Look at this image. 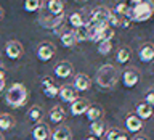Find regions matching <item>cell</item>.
I'll list each match as a JSON object with an SVG mask.
<instances>
[{
	"label": "cell",
	"mask_w": 154,
	"mask_h": 140,
	"mask_svg": "<svg viewBox=\"0 0 154 140\" xmlns=\"http://www.w3.org/2000/svg\"><path fill=\"white\" fill-rule=\"evenodd\" d=\"M122 134L124 132L120 129H111L109 132H108V135H106V138H108V140H117Z\"/></svg>",
	"instance_id": "cell-31"
},
{
	"label": "cell",
	"mask_w": 154,
	"mask_h": 140,
	"mask_svg": "<svg viewBox=\"0 0 154 140\" xmlns=\"http://www.w3.org/2000/svg\"><path fill=\"white\" fill-rule=\"evenodd\" d=\"M117 140H128V137H127V135H125V134H122V135H120V137H119Z\"/></svg>",
	"instance_id": "cell-35"
},
{
	"label": "cell",
	"mask_w": 154,
	"mask_h": 140,
	"mask_svg": "<svg viewBox=\"0 0 154 140\" xmlns=\"http://www.w3.org/2000/svg\"><path fill=\"white\" fill-rule=\"evenodd\" d=\"M154 14V2L152 0H141L137 5H128V13L127 16L130 21L135 23H144L148 19H151V16Z\"/></svg>",
	"instance_id": "cell-1"
},
{
	"label": "cell",
	"mask_w": 154,
	"mask_h": 140,
	"mask_svg": "<svg viewBox=\"0 0 154 140\" xmlns=\"http://www.w3.org/2000/svg\"><path fill=\"white\" fill-rule=\"evenodd\" d=\"M85 114H87V119H88L90 122H93V121H98L101 118L103 111H101L98 106H88V110L85 111Z\"/></svg>",
	"instance_id": "cell-24"
},
{
	"label": "cell",
	"mask_w": 154,
	"mask_h": 140,
	"mask_svg": "<svg viewBox=\"0 0 154 140\" xmlns=\"http://www.w3.org/2000/svg\"><path fill=\"white\" fill-rule=\"evenodd\" d=\"M47 8L51 14L60 16L64 11V2L63 0H47Z\"/></svg>",
	"instance_id": "cell-17"
},
{
	"label": "cell",
	"mask_w": 154,
	"mask_h": 140,
	"mask_svg": "<svg viewBox=\"0 0 154 140\" xmlns=\"http://www.w3.org/2000/svg\"><path fill=\"white\" fill-rule=\"evenodd\" d=\"M116 60H117L119 65H125V63L130 60V50H128V48H125V47L119 48L117 55H116Z\"/></svg>",
	"instance_id": "cell-27"
},
{
	"label": "cell",
	"mask_w": 154,
	"mask_h": 140,
	"mask_svg": "<svg viewBox=\"0 0 154 140\" xmlns=\"http://www.w3.org/2000/svg\"><path fill=\"white\" fill-rule=\"evenodd\" d=\"M127 13H128V3H119L114 10V14H117L120 18L127 16Z\"/></svg>",
	"instance_id": "cell-30"
},
{
	"label": "cell",
	"mask_w": 154,
	"mask_h": 140,
	"mask_svg": "<svg viewBox=\"0 0 154 140\" xmlns=\"http://www.w3.org/2000/svg\"><path fill=\"white\" fill-rule=\"evenodd\" d=\"M0 79H5V71L0 68Z\"/></svg>",
	"instance_id": "cell-36"
},
{
	"label": "cell",
	"mask_w": 154,
	"mask_h": 140,
	"mask_svg": "<svg viewBox=\"0 0 154 140\" xmlns=\"http://www.w3.org/2000/svg\"><path fill=\"white\" fill-rule=\"evenodd\" d=\"M43 118V111L40 106H32L31 110H29V119L32 121V122H40V119Z\"/></svg>",
	"instance_id": "cell-26"
},
{
	"label": "cell",
	"mask_w": 154,
	"mask_h": 140,
	"mask_svg": "<svg viewBox=\"0 0 154 140\" xmlns=\"http://www.w3.org/2000/svg\"><path fill=\"white\" fill-rule=\"evenodd\" d=\"M74 89L79 90V92H85L90 89V79L88 76L84 74V72H80V74H77L74 77Z\"/></svg>",
	"instance_id": "cell-15"
},
{
	"label": "cell",
	"mask_w": 154,
	"mask_h": 140,
	"mask_svg": "<svg viewBox=\"0 0 154 140\" xmlns=\"http://www.w3.org/2000/svg\"><path fill=\"white\" fill-rule=\"evenodd\" d=\"M42 90H43L47 98H55V97H58V90L60 89L51 82V77H43L42 79Z\"/></svg>",
	"instance_id": "cell-8"
},
{
	"label": "cell",
	"mask_w": 154,
	"mask_h": 140,
	"mask_svg": "<svg viewBox=\"0 0 154 140\" xmlns=\"http://www.w3.org/2000/svg\"><path fill=\"white\" fill-rule=\"evenodd\" d=\"M27 97H29L27 89H26L23 84L16 82V84H13V85L7 90L5 100H7V103H8L10 106H13V108H21V106L26 105Z\"/></svg>",
	"instance_id": "cell-2"
},
{
	"label": "cell",
	"mask_w": 154,
	"mask_h": 140,
	"mask_svg": "<svg viewBox=\"0 0 154 140\" xmlns=\"http://www.w3.org/2000/svg\"><path fill=\"white\" fill-rule=\"evenodd\" d=\"M48 137H50V129H48L47 124L38 122L32 129V138L34 140H48Z\"/></svg>",
	"instance_id": "cell-13"
},
{
	"label": "cell",
	"mask_w": 154,
	"mask_h": 140,
	"mask_svg": "<svg viewBox=\"0 0 154 140\" xmlns=\"http://www.w3.org/2000/svg\"><path fill=\"white\" fill-rule=\"evenodd\" d=\"M104 122H103V121H93V122H90V130H91V132H93V135H95V137H103V135H104Z\"/></svg>",
	"instance_id": "cell-22"
},
{
	"label": "cell",
	"mask_w": 154,
	"mask_h": 140,
	"mask_svg": "<svg viewBox=\"0 0 154 140\" xmlns=\"http://www.w3.org/2000/svg\"><path fill=\"white\" fill-rule=\"evenodd\" d=\"M152 111H154L152 106H149L146 101H141V103L137 105V113H135V114H137L138 118L143 121V119H149V118H151Z\"/></svg>",
	"instance_id": "cell-16"
},
{
	"label": "cell",
	"mask_w": 154,
	"mask_h": 140,
	"mask_svg": "<svg viewBox=\"0 0 154 140\" xmlns=\"http://www.w3.org/2000/svg\"><path fill=\"white\" fill-rule=\"evenodd\" d=\"M111 50H112V43H111V40H101V42H98V53H100V55H108Z\"/></svg>",
	"instance_id": "cell-29"
},
{
	"label": "cell",
	"mask_w": 154,
	"mask_h": 140,
	"mask_svg": "<svg viewBox=\"0 0 154 140\" xmlns=\"http://www.w3.org/2000/svg\"><path fill=\"white\" fill-rule=\"evenodd\" d=\"M0 140H3V135L2 134H0Z\"/></svg>",
	"instance_id": "cell-39"
},
{
	"label": "cell",
	"mask_w": 154,
	"mask_h": 140,
	"mask_svg": "<svg viewBox=\"0 0 154 140\" xmlns=\"http://www.w3.org/2000/svg\"><path fill=\"white\" fill-rule=\"evenodd\" d=\"M138 58L141 63H151L154 60V45L144 43V45L138 50Z\"/></svg>",
	"instance_id": "cell-9"
},
{
	"label": "cell",
	"mask_w": 154,
	"mask_h": 140,
	"mask_svg": "<svg viewBox=\"0 0 154 140\" xmlns=\"http://www.w3.org/2000/svg\"><path fill=\"white\" fill-rule=\"evenodd\" d=\"M5 53H7V56L11 58V60H18V58H21V55H23L21 43H19L18 40L7 42V45H5Z\"/></svg>",
	"instance_id": "cell-5"
},
{
	"label": "cell",
	"mask_w": 154,
	"mask_h": 140,
	"mask_svg": "<svg viewBox=\"0 0 154 140\" xmlns=\"http://www.w3.org/2000/svg\"><path fill=\"white\" fill-rule=\"evenodd\" d=\"M119 79V72L117 68H114L112 65H103L96 72V84L103 89H111Z\"/></svg>",
	"instance_id": "cell-3"
},
{
	"label": "cell",
	"mask_w": 154,
	"mask_h": 140,
	"mask_svg": "<svg viewBox=\"0 0 154 140\" xmlns=\"http://www.w3.org/2000/svg\"><path fill=\"white\" fill-rule=\"evenodd\" d=\"M51 140H71V129L66 126H60L53 130Z\"/></svg>",
	"instance_id": "cell-18"
},
{
	"label": "cell",
	"mask_w": 154,
	"mask_h": 140,
	"mask_svg": "<svg viewBox=\"0 0 154 140\" xmlns=\"http://www.w3.org/2000/svg\"><path fill=\"white\" fill-rule=\"evenodd\" d=\"M5 89V79H0V92Z\"/></svg>",
	"instance_id": "cell-33"
},
{
	"label": "cell",
	"mask_w": 154,
	"mask_h": 140,
	"mask_svg": "<svg viewBox=\"0 0 154 140\" xmlns=\"http://www.w3.org/2000/svg\"><path fill=\"white\" fill-rule=\"evenodd\" d=\"M64 119H66V113L63 108H60V106H55V108L50 111V121L53 124H60L61 121H64Z\"/></svg>",
	"instance_id": "cell-20"
},
{
	"label": "cell",
	"mask_w": 154,
	"mask_h": 140,
	"mask_svg": "<svg viewBox=\"0 0 154 140\" xmlns=\"http://www.w3.org/2000/svg\"><path fill=\"white\" fill-rule=\"evenodd\" d=\"M58 97L63 100V101H67V103H72L74 100H77V92L74 87H69V85H64L58 90Z\"/></svg>",
	"instance_id": "cell-11"
},
{
	"label": "cell",
	"mask_w": 154,
	"mask_h": 140,
	"mask_svg": "<svg viewBox=\"0 0 154 140\" xmlns=\"http://www.w3.org/2000/svg\"><path fill=\"white\" fill-rule=\"evenodd\" d=\"M53 55H55V45H53V43L42 42L40 45H38V48H37V58H38V61L47 63V61L51 60Z\"/></svg>",
	"instance_id": "cell-4"
},
{
	"label": "cell",
	"mask_w": 154,
	"mask_h": 140,
	"mask_svg": "<svg viewBox=\"0 0 154 140\" xmlns=\"http://www.w3.org/2000/svg\"><path fill=\"white\" fill-rule=\"evenodd\" d=\"M69 24L74 29L77 27H80V26H84V18H82V13H72L71 16H69Z\"/></svg>",
	"instance_id": "cell-28"
},
{
	"label": "cell",
	"mask_w": 154,
	"mask_h": 140,
	"mask_svg": "<svg viewBox=\"0 0 154 140\" xmlns=\"http://www.w3.org/2000/svg\"><path fill=\"white\" fill-rule=\"evenodd\" d=\"M133 140H148L146 137H143V135H137V137H135Z\"/></svg>",
	"instance_id": "cell-34"
},
{
	"label": "cell",
	"mask_w": 154,
	"mask_h": 140,
	"mask_svg": "<svg viewBox=\"0 0 154 140\" xmlns=\"http://www.w3.org/2000/svg\"><path fill=\"white\" fill-rule=\"evenodd\" d=\"M125 126H127L128 132H138L143 127V121L138 118L137 114H128L125 118Z\"/></svg>",
	"instance_id": "cell-14"
},
{
	"label": "cell",
	"mask_w": 154,
	"mask_h": 140,
	"mask_svg": "<svg viewBox=\"0 0 154 140\" xmlns=\"http://www.w3.org/2000/svg\"><path fill=\"white\" fill-rule=\"evenodd\" d=\"M88 101L84 100V98H77L74 100L71 103V113L74 114V116H82V114H85V111L88 110Z\"/></svg>",
	"instance_id": "cell-12"
},
{
	"label": "cell",
	"mask_w": 154,
	"mask_h": 140,
	"mask_svg": "<svg viewBox=\"0 0 154 140\" xmlns=\"http://www.w3.org/2000/svg\"><path fill=\"white\" fill-rule=\"evenodd\" d=\"M109 16H111V11L108 8H106V7H98L96 10H93V13H91V23H93V24L108 23Z\"/></svg>",
	"instance_id": "cell-6"
},
{
	"label": "cell",
	"mask_w": 154,
	"mask_h": 140,
	"mask_svg": "<svg viewBox=\"0 0 154 140\" xmlns=\"http://www.w3.org/2000/svg\"><path fill=\"white\" fill-rule=\"evenodd\" d=\"M75 43H77V40H75V36H74V31H66V32L61 34V45L64 48H71V47H74Z\"/></svg>",
	"instance_id": "cell-19"
},
{
	"label": "cell",
	"mask_w": 154,
	"mask_h": 140,
	"mask_svg": "<svg viewBox=\"0 0 154 140\" xmlns=\"http://www.w3.org/2000/svg\"><path fill=\"white\" fill-rule=\"evenodd\" d=\"M74 36H75V40L77 42L88 40V37H90V27H88V24H84V26L77 27L75 31H74Z\"/></svg>",
	"instance_id": "cell-21"
},
{
	"label": "cell",
	"mask_w": 154,
	"mask_h": 140,
	"mask_svg": "<svg viewBox=\"0 0 154 140\" xmlns=\"http://www.w3.org/2000/svg\"><path fill=\"white\" fill-rule=\"evenodd\" d=\"M138 81H140L138 71H135V69H127V71H124V74H122V84H124V87H127V89H132V87H135V85L138 84Z\"/></svg>",
	"instance_id": "cell-7"
},
{
	"label": "cell",
	"mask_w": 154,
	"mask_h": 140,
	"mask_svg": "<svg viewBox=\"0 0 154 140\" xmlns=\"http://www.w3.org/2000/svg\"><path fill=\"white\" fill-rule=\"evenodd\" d=\"M87 140H100V138L95 137V135H90V137H87Z\"/></svg>",
	"instance_id": "cell-37"
},
{
	"label": "cell",
	"mask_w": 154,
	"mask_h": 140,
	"mask_svg": "<svg viewBox=\"0 0 154 140\" xmlns=\"http://www.w3.org/2000/svg\"><path fill=\"white\" fill-rule=\"evenodd\" d=\"M23 8L26 10L27 13H35L37 10L42 8V0H24Z\"/></svg>",
	"instance_id": "cell-23"
},
{
	"label": "cell",
	"mask_w": 154,
	"mask_h": 140,
	"mask_svg": "<svg viewBox=\"0 0 154 140\" xmlns=\"http://www.w3.org/2000/svg\"><path fill=\"white\" fill-rule=\"evenodd\" d=\"M2 18H3V10L0 8V21H2Z\"/></svg>",
	"instance_id": "cell-38"
},
{
	"label": "cell",
	"mask_w": 154,
	"mask_h": 140,
	"mask_svg": "<svg viewBox=\"0 0 154 140\" xmlns=\"http://www.w3.org/2000/svg\"><path fill=\"white\" fill-rule=\"evenodd\" d=\"M13 126H14V121H13L11 116L7 114V113L0 114V130H8V129H11Z\"/></svg>",
	"instance_id": "cell-25"
},
{
	"label": "cell",
	"mask_w": 154,
	"mask_h": 140,
	"mask_svg": "<svg viewBox=\"0 0 154 140\" xmlns=\"http://www.w3.org/2000/svg\"><path fill=\"white\" fill-rule=\"evenodd\" d=\"M72 74V65L69 61H60L55 66V76L60 79H66Z\"/></svg>",
	"instance_id": "cell-10"
},
{
	"label": "cell",
	"mask_w": 154,
	"mask_h": 140,
	"mask_svg": "<svg viewBox=\"0 0 154 140\" xmlns=\"http://www.w3.org/2000/svg\"><path fill=\"white\" fill-rule=\"evenodd\" d=\"M144 101H146L149 106H152V108H154V90H149L148 92L146 97H144Z\"/></svg>",
	"instance_id": "cell-32"
}]
</instances>
